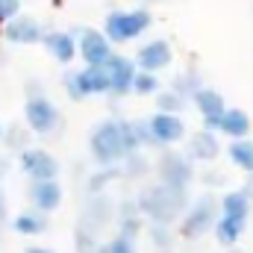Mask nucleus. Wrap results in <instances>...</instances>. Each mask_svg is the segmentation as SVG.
<instances>
[{"label":"nucleus","instance_id":"c9c22d12","mask_svg":"<svg viewBox=\"0 0 253 253\" xmlns=\"http://www.w3.org/2000/svg\"><path fill=\"white\" fill-rule=\"evenodd\" d=\"M24 253H56L53 248H44V245H27Z\"/></svg>","mask_w":253,"mask_h":253},{"label":"nucleus","instance_id":"c756f323","mask_svg":"<svg viewBox=\"0 0 253 253\" xmlns=\"http://www.w3.org/2000/svg\"><path fill=\"white\" fill-rule=\"evenodd\" d=\"M62 88H65V94H68V100H74V103L85 100V97H83V91H80V77H77V68H65V71H62Z\"/></svg>","mask_w":253,"mask_h":253},{"label":"nucleus","instance_id":"b1692460","mask_svg":"<svg viewBox=\"0 0 253 253\" xmlns=\"http://www.w3.org/2000/svg\"><path fill=\"white\" fill-rule=\"evenodd\" d=\"M168 88H174L177 94H183L186 100L191 103V97L203 88V80H200V71L197 68H189V71H180L174 80H171V85Z\"/></svg>","mask_w":253,"mask_h":253},{"label":"nucleus","instance_id":"a211bd4d","mask_svg":"<svg viewBox=\"0 0 253 253\" xmlns=\"http://www.w3.org/2000/svg\"><path fill=\"white\" fill-rule=\"evenodd\" d=\"M77 77H80V91L83 97H106L109 94V77H106V68H77Z\"/></svg>","mask_w":253,"mask_h":253},{"label":"nucleus","instance_id":"c85d7f7f","mask_svg":"<svg viewBox=\"0 0 253 253\" xmlns=\"http://www.w3.org/2000/svg\"><path fill=\"white\" fill-rule=\"evenodd\" d=\"M147 236H150L153 248H159V251H168V248L174 245V233H171V227H162V224H150V227H147Z\"/></svg>","mask_w":253,"mask_h":253},{"label":"nucleus","instance_id":"393cba45","mask_svg":"<svg viewBox=\"0 0 253 253\" xmlns=\"http://www.w3.org/2000/svg\"><path fill=\"white\" fill-rule=\"evenodd\" d=\"M118 180H121V165H115V168H97L94 174H88L85 191L88 194H106V189L112 183H118Z\"/></svg>","mask_w":253,"mask_h":253},{"label":"nucleus","instance_id":"f257e3e1","mask_svg":"<svg viewBox=\"0 0 253 253\" xmlns=\"http://www.w3.org/2000/svg\"><path fill=\"white\" fill-rule=\"evenodd\" d=\"M135 203H138V212L141 218H147L150 224H162V227H171L174 221H180L189 209V191L171 189V186H162V183H150L135 194Z\"/></svg>","mask_w":253,"mask_h":253},{"label":"nucleus","instance_id":"e433bc0d","mask_svg":"<svg viewBox=\"0 0 253 253\" xmlns=\"http://www.w3.org/2000/svg\"><path fill=\"white\" fill-rule=\"evenodd\" d=\"M9 165H12V162H9V156H6V153H0V180L6 177V171H9Z\"/></svg>","mask_w":253,"mask_h":253},{"label":"nucleus","instance_id":"58836bf2","mask_svg":"<svg viewBox=\"0 0 253 253\" xmlns=\"http://www.w3.org/2000/svg\"><path fill=\"white\" fill-rule=\"evenodd\" d=\"M3 129H6V124H3V121H0V144H3Z\"/></svg>","mask_w":253,"mask_h":253},{"label":"nucleus","instance_id":"0eeeda50","mask_svg":"<svg viewBox=\"0 0 253 253\" xmlns=\"http://www.w3.org/2000/svg\"><path fill=\"white\" fill-rule=\"evenodd\" d=\"M18 171L27 177V183H42V180H59L62 174V162L56 153L44 150V147H30L18 156Z\"/></svg>","mask_w":253,"mask_h":253},{"label":"nucleus","instance_id":"6e6552de","mask_svg":"<svg viewBox=\"0 0 253 253\" xmlns=\"http://www.w3.org/2000/svg\"><path fill=\"white\" fill-rule=\"evenodd\" d=\"M77 47H80V59L88 68H106V62L115 56V44L106 39L103 30L94 27H77Z\"/></svg>","mask_w":253,"mask_h":253},{"label":"nucleus","instance_id":"4468645a","mask_svg":"<svg viewBox=\"0 0 253 253\" xmlns=\"http://www.w3.org/2000/svg\"><path fill=\"white\" fill-rule=\"evenodd\" d=\"M42 47L53 56V62L71 68L74 59H80V47H77V30H47Z\"/></svg>","mask_w":253,"mask_h":253},{"label":"nucleus","instance_id":"aec40b11","mask_svg":"<svg viewBox=\"0 0 253 253\" xmlns=\"http://www.w3.org/2000/svg\"><path fill=\"white\" fill-rule=\"evenodd\" d=\"M245 230H248V218H233V215H221L212 233H215L218 245H224V248H236V245H239V239L245 236Z\"/></svg>","mask_w":253,"mask_h":253},{"label":"nucleus","instance_id":"f8f14e48","mask_svg":"<svg viewBox=\"0 0 253 253\" xmlns=\"http://www.w3.org/2000/svg\"><path fill=\"white\" fill-rule=\"evenodd\" d=\"M150 124V135L156 141V150H168L174 144H180L189 132V126L183 121V115H165V112H153L147 118Z\"/></svg>","mask_w":253,"mask_h":253},{"label":"nucleus","instance_id":"dca6fc26","mask_svg":"<svg viewBox=\"0 0 253 253\" xmlns=\"http://www.w3.org/2000/svg\"><path fill=\"white\" fill-rule=\"evenodd\" d=\"M183 153L189 156L191 162H212V159L221 153V138H218V132L200 126V129H194V132L189 135Z\"/></svg>","mask_w":253,"mask_h":253},{"label":"nucleus","instance_id":"a878e982","mask_svg":"<svg viewBox=\"0 0 253 253\" xmlns=\"http://www.w3.org/2000/svg\"><path fill=\"white\" fill-rule=\"evenodd\" d=\"M150 171H153V162L144 153H129L121 162V177H126V180H144Z\"/></svg>","mask_w":253,"mask_h":253},{"label":"nucleus","instance_id":"20e7f679","mask_svg":"<svg viewBox=\"0 0 253 253\" xmlns=\"http://www.w3.org/2000/svg\"><path fill=\"white\" fill-rule=\"evenodd\" d=\"M218 218H221V203H218L215 191H203L191 200L186 215L180 218V236L183 239H200L209 230H215Z\"/></svg>","mask_w":253,"mask_h":253},{"label":"nucleus","instance_id":"7ed1b4c3","mask_svg":"<svg viewBox=\"0 0 253 253\" xmlns=\"http://www.w3.org/2000/svg\"><path fill=\"white\" fill-rule=\"evenodd\" d=\"M150 27H153V12L147 6H132V9H112V12H106L100 30L106 33V39L115 47H121V44H129V42H138Z\"/></svg>","mask_w":253,"mask_h":253},{"label":"nucleus","instance_id":"bb28decb","mask_svg":"<svg viewBox=\"0 0 253 253\" xmlns=\"http://www.w3.org/2000/svg\"><path fill=\"white\" fill-rule=\"evenodd\" d=\"M189 106V100L183 94H177L174 88H162L156 94V112H165V115H183Z\"/></svg>","mask_w":253,"mask_h":253},{"label":"nucleus","instance_id":"7c9ffc66","mask_svg":"<svg viewBox=\"0 0 253 253\" xmlns=\"http://www.w3.org/2000/svg\"><path fill=\"white\" fill-rule=\"evenodd\" d=\"M18 15H24V3L21 0H0V30L9 21H15Z\"/></svg>","mask_w":253,"mask_h":253},{"label":"nucleus","instance_id":"2f4dec72","mask_svg":"<svg viewBox=\"0 0 253 253\" xmlns=\"http://www.w3.org/2000/svg\"><path fill=\"white\" fill-rule=\"evenodd\" d=\"M103 248H106V253H138L135 242H129V239H121V236H112L109 242H103Z\"/></svg>","mask_w":253,"mask_h":253},{"label":"nucleus","instance_id":"2eb2a0df","mask_svg":"<svg viewBox=\"0 0 253 253\" xmlns=\"http://www.w3.org/2000/svg\"><path fill=\"white\" fill-rule=\"evenodd\" d=\"M191 103H194V109H197L200 118H203V129L218 132L221 115L227 112V100H224V94L215 91V88H209V85H203V88L191 97Z\"/></svg>","mask_w":253,"mask_h":253},{"label":"nucleus","instance_id":"473e14b6","mask_svg":"<svg viewBox=\"0 0 253 253\" xmlns=\"http://www.w3.org/2000/svg\"><path fill=\"white\" fill-rule=\"evenodd\" d=\"M42 94H47V91H44V83H42L39 77H30V80L24 83V100H27V97H42Z\"/></svg>","mask_w":253,"mask_h":253},{"label":"nucleus","instance_id":"9b49d317","mask_svg":"<svg viewBox=\"0 0 253 253\" xmlns=\"http://www.w3.org/2000/svg\"><path fill=\"white\" fill-rule=\"evenodd\" d=\"M135 74L138 68L132 62V56H124V53H115L109 62H106V77H109V100H121L126 94H132V83H135Z\"/></svg>","mask_w":253,"mask_h":253},{"label":"nucleus","instance_id":"f3484780","mask_svg":"<svg viewBox=\"0 0 253 253\" xmlns=\"http://www.w3.org/2000/svg\"><path fill=\"white\" fill-rule=\"evenodd\" d=\"M9 227L18 233V236H27V239H36V236H44L50 230V215H42L36 209H24L18 215H12Z\"/></svg>","mask_w":253,"mask_h":253},{"label":"nucleus","instance_id":"39448f33","mask_svg":"<svg viewBox=\"0 0 253 253\" xmlns=\"http://www.w3.org/2000/svg\"><path fill=\"white\" fill-rule=\"evenodd\" d=\"M153 171H156V183L180 191H189L191 180H194V162L183 150H159Z\"/></svg>","mask_w":253,"mask_h":253},{"label":"nucleus","instance_id":"ea45409f","mask_svg":"<svg viewBox=\"0 0 253 253\" xmlns=\"http://www.w3.org/2000/svg\"><path fill=\"white\" fill-rule=\"evenodd\" d=\"M138 3H141V6H144V3H159V0H138Z\"/></svg>","mask_w":253,"mask_h":253},{"label":"nucleus","instance_id":"72a5a7b5","mask_svg":"<svg viewBox=\"0 0 253 253\" xmlns=\"http://www.w3.org/2000/svg\"><path fill=\"white\" fill-rule=\"evenodd\" d=\"M12 221V215H9V197H6V191L0 186V227H6Z\"/></svg>","mask_w":253,"mask_h":253},{"label":"nucleus","instance_id":"cd10ccee","mask_svg":"<svg viewBox=\"0 0 253 253\" xmlns=\"http://www.w3.org/2000/svg\"><path fill=\"white\" fill-rule=\"evenodd\" d=\"M159 91H162V77L159 74H147V71H138L135 74L132 94H138V97H156Z\"/></svg>","mask_w":253,"mask_h":253},{"label":"nucleus","instance_id":"f704fd0d","mask_svg":"<svg viewBox=\"0 0 253 253\" xmlns=\"http://www.w3.org/2000/svg\"><path fill=\"white\" fill-rule=\"evenodd\" d=\"M200 180L209 186V191H212V186H221L224 183V174L221 171H206V174H200Z\"/></svg>","mask_w":253,"mask_h":253},{"label":"nucleus","instance_id":"6ab92c4d","mask_svg":"<svg viewBox=\"0 0 253 253\" xmlns=\"http://www.w3.org/2000/svg\"><path fill=\"white\" fill-rule=\"evenodd\" d=\"M218 132H221V135H227L230 141H239V138H251V115H248L245 109L227 106V112L221 115Z\"/></svg>","mask_w":253,"mask_h":253},{"label":"nucleus","instance_id":"ddd939ff","mask_svg":"<svg viewBox=\"0 0 253 253\" xmlns=\"http://www.w3.org/2000/svg\"><path fill=\"white\" fill-rule=\"evenodd\" d=\"M27 203H30V209H36L42 215H53L65 203V186L59 180L27 183Z\"/></svg>","mask_w":253,"mask_h":253},{"label":"nucleus","instance_id":"423d86ee","mask_svg":"<svg viewBox=\"0 0 253 253\" xmlns=\"http://www.w3.org/2000/svg\"><path fill=\"white\" fill-rule=\"evenodd\" d=\"M24 124L30 126L33 135H53L62 126V112L47 94L27 97L24 100Z\"/></svg>","mask_w":253,"mask_h":253},{"label":"nucleus","instance_id":"1a4fd4ad","mask_svg":"<svg viewBox=\"0 0 253 253\" xmlns=\"http://www.w3.org/2000/svg\"><path fill=\"white\" fill-rule=\"evenodd\" d=\"M132 62L138 71L147 74H162L168 65L174 62V47L168 39H147L138 44V50L132 53Z\"/></svg>","mask_w":253,"mask_h":253},{"label":"nucleus","instance_id":"5701e85b","mask_svg":"<svg viewBox=\"0 0 253 253\" xmlns=\"http://www.w3.org/2000/svg\"><path fill=\"white\" fill-rule=\"evenodd\" d=\"M227 156H230V162H233L239 171H245V177H253V138L230 141Z\"/></svg>","mask_w":253,"mask_h":253},{"label":"nucleus","instance_id":"412c9836","mask_svg":"<svg viewBox=\"0 0 253 253\" xmlns=\"http://www.w3.org/2000/svg\"><path fill=\"white\" fill-rule=\"evenodd\" d=\"M3 147L9 150V153H24V150H30L33 147V132H30V126L21 124V121H15V124H6L3 129Z\"/></svg>","mask_w":253,"mask_h":253},{"label":"nucleus","instance_id":"4c0bfd02","mask_svg":"<svg viewBox=\"0 0 253 253\" xmlns=\"http://www.w3.org/2000/svg\"><path fill=\"white\" fill-rule=\"evenodd\" d=\"M242 191H245V194H248V197L253 200V177H248V180H245V186H242Z\"/></svg>","mask_w":253,"mask_h":253},{"label":"nucleus","instance_id":"4be33fe9","mask_svg":"<svg viewBox=\"0 0 253 253\" xmlns=\"http://www.w3.org/2000/svg\"><path fill=\"white\" fill-rule=\"evenodd\" d=\"M221 203V215H233V218H251V206L253 200L245 194L242 189H233V191H224L218 197Z\"/></svg>","mask_w":253,"mask_h":253},{"label":"nucleus","instance_id":"9d476101","mask_svg":"<svg viewBox=\"0 0 253 253\" xmlns=\"http://www.w3.org/2000/svg\"><path fill=\"white\" fill-rule=\"evenodd\" d=\"M44 24L36 18V15H30V12H24V15H18L15 21H9L3 30H0V36H3V42H9V44H15V47H30V44H42L44 42Z\"/></svg>","mask_w":253,"mask_h":253},{"label":"nucleus","instance_id":"f03ea898","mask_svg":"<svg viewBox=\"0 0 253 253\" xmlns=\"http://www.w3.org/2000/svg\"><path fill=\"white\" fill-rule=\"evenodd\" d=\"M129 150L124 141V129H121V118H103L91 126L88 132V159L97 168H115L121 165Z\"/></svg>","mask_w":253,"mask_h":253}]
</instances>
